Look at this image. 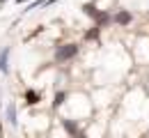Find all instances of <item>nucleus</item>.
Instances as JSON below:
<instances>
[{
  "mask_svg": "<svg viewBox=\"0 0 149 138\" xmlns=\"http://www.w3.org/2000/svg\"><path fill=\"white\" fill-rule=\"evenodd\" d=\"M76 53H78V44H62L55 51V60L57 62H67V60L76 58Z\"/></svg>",
  "mask_w": 149,
  "mask_h": 138,
  "instance_id": "nucleus-1",
  "label": "nucleus"
},
{
  "mask_svg": "<svg viewBox=\"0 0 149 138\" xmlns=\"http://www.w3.org/2000/svg\"><path fill=\"white\" fill-rule=\"evenodd\" d=\"M115 21V16L112 14H108V12H99V16L94 19V25H99V28H106L108 23H112Z\"/></svg>",
  "mask_w": 149,
  "mask_h": 138,
  "instance_id": "nucleus-2",
  "label": "nucleus"
},
{
  "mask_svg": "<svg viewBox=\"0 0 149 138\" xmlns=\"http://www.w3.org/2000/svg\"><path fill=\"white\" fill-rule=\"evenodd\" d=\"M131 19H133V16H131V12H126V9H119V12L115 14V23H117V25H129Z\"/></svg>",
  "mask_w": 149,
  "mask_h": 138,
  "instance_id": "nucleus-3",
  "label": "nucleus"
},
{
  "mask_svg": "<svg viewBox=\"0 0 149 138\" xmlns=\"http://www.w3.org/2000/svg\"><path fill=\"white\" fill-rule=\"evenodd\" d=\"M7 62H9V48H2V51H0V71H2V74L9 71V64H7Z\"/></svg>",
  "mask_w": 149,
  "mask_h": 138,
  "instance_id": "nucleus-4",
  "label": "nucleus"
},
{
  "mask_svg": "<svg viewBox=\"0 0 149 138\" xmlns=\"http://www.w3.org/2000/svg\"><path fill=\"white\" fill-rule=\"evenodd\" d=\"M62 127L69 131V136L78 138V134H80V131H78V124H76V122H71V120H62Z\"/></svg>",
  "mask_w": 149,
  "mask_h": 138,
  "instance_id": "nucleus-5",
  "label": "nucleus"
},
{
  "mask_svg": "<svg viewBox=\"0 0 149 138\" xmlns=\"http://www.w3.org/2000/svg\"><path fill=\"white\" fill-rule=\"evenodd\" d=\"M7 120H9V124H12V127H16V124H19V120H16V104H14V101L7 106Z\"/></svg>",
  "mask_w": 149,
  "mask_h": 138,
  "instance_id": "nucleus-6",
  "label": "nucleus"
},
{
  "mask_svg": "<svg viewBox=\"0 0 149 138\" xmlns=\"http://www.w3.org/2000/svg\"><path fill=\"white\" fill-rule=\"evenodd\" d=\"M83 12H85L90 19H96V16H99V9H96V5H92V2H85V5H83Z\"/></svg>",
  "mask_w": 149,
  "mask_h": 138,
  "instance_id": "nucleus-7",
  "label": "nucleus"
},
{
  "mask_svg": "<svg viewBox=\"0 0 149 138\" xmlns=\"http://www.w3.org/2000/svg\"><path fill=\"white\" fill-rule=\"evenodd\" d=\"M39 99H41V95H37L35 90H28V92H25V101H28V106H35V104H39Z\"/></svg>",
  "mask_w": 149,
  "mask_h": 138,
  "instance_id": "nucleus-8",
  "label": "nucleus"
},
{
  "mask_svg": "<svg viewBox=\"0 0 149 138\" xmlns=\"http://www.w3.org/2000/svg\"><path fill=\"white\" fill-rule=\"evenodd\" d=\"M99 32H101V28H99V25H94L92 30H87V32H85V39H99Z\"/></svg>",
  "mask_w": 149,
  "mask_h": 138,
  "instance_id": "nucleus-9",
  "label": "nucleus"
},
{
  "mask_svg": "<svg viewBox=\"0 0 149 138\" xmlns=\"http://www.w3.org/2000/svg\"><path fill=\"white\" fill-rule=\"evenodd\" d=\"M64 99H67V92H57L55 95V101H53V106H62V104H64Z\"/></svg>",
  "mask_w": 149,
  "mask_h": 138,
  "instance_id": "nucleus-10",
  "label": "nucleus"
},
{
  "mask_svg": "<svg viewBox=\"0 0 149 138\" xmlns=\"http://www.w3.org/2000/svg\"><path fill=\"white\" fill-rule=\"evenodd\" d=\"M16 2H19V5H21V2H28V0H16Z\"/></svg>",
  "mask_w": 149,
  "mask_h": 138,
  "instance_id": "nucleus-11",
  "label": "nucleus"
}]
</instances>
